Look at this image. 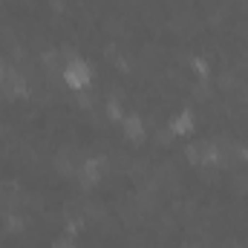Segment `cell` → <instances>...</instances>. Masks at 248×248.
I'll list each match as a JSON object with an SVG mask.
<instances>
[{"mask_svg":"<svg viewBox=\"0 0 248 248\" xmlns=\"http://www.w3.org/2000/svg\"><path fill=\"white\" fill-rule=\"evenodd\" d=\"M63 81H66L69 87H75V90L87 87V84H90V66H87V61L72 58V61L63 66Z\"/></svg>","mask_w":248,"mask_h":248,"instance_id":"cell-1","label":"cell"},{"mask_svg":"<svg viewBox=\"0 0 248 248\" xmlns=\"http://www.w3.org/2000/svg\"><path fill=\"white\" fill-rule=\"evenodd\" d=\"M78 173H81V179H84L87 185H93V182L101 179V173H104V162H101V159H90Z\"/></svg>","mask_w":248,"mask_h":248,"instance_id":"cell-2","label":"cell"},{"mask_svg":"<svg viewBox=\"0 0 248 248\" xmlns=\"http://www.w3.org/2000/svg\"><path fill=\"white\" fill-rule=\"evenodd\" d=\"M124 133L130 136V139H141L144 136V127L139 119H124Z\"/></svg>","mask_w":248,"mask_h":248,"instance_id":"cell-3","label":"cell"},{"mask_svg":"<svg viewBox=\"0 0 248 248\" xmlns=\"http://www.w3.org/2000/svg\"><path fill=\"white\" fill-rule=\"evenodd\" d=\"M190 127H193V116H190V113H182L176 122L170 124V130H173V133H187Z\"/></svg>","mask_w":248,"mask_h":248,"instance_id":"cell-4","label":"cell"},{"mask_svg":"<svg viewBox=\"0 0 248 248\" xmlns=\"http://www.w3.org/2000/svg\"><path fill=\"white\" fill-rule=\"evenodd\" d=\"M55 248H75V246H72V240H58Z\"/></svg>","mask_w":248,"mask_h":248,"instance_id":"cell-5","label":"cell"}]
</instances>
